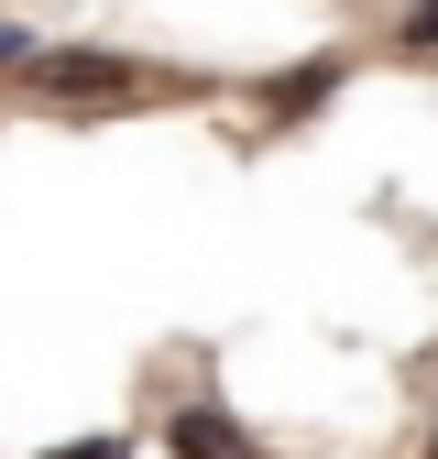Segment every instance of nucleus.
I'll return each mask as SVG.
<instances>
[{"instance_id":"3","label":"nucleus","mask_w":438,"mask_h":459,"mask_svg":"<svg viewBox=\"0 0 438 459\" xmlns=\"http://www.w3.org/2000/svg\"><path fill=\"white\" fill-rule=\"evenodd\" d=\"M395 44H438V0H416V12L395 22Z\"/></svg>"},{"instance_id":"4","label":"nucleus","mask_w":438,"mask_h":459,"mask_svg":"<svg viewBox=\"0 0 438 459\" xmlns=\"http://www.w3.org/2000/svg\"><path fill=\"white\" fill-rule=\"evenodd\" d=\"M55 459H121V448H110V437H88V448H55Z\"/></svg>"},{"instance_id":"1","label":"nucleus","mask_w":438,"mask_h":459,"mask_svg":"<svg viewBox=\"0 0 438 459\" xmlns=\"http://www.w3.org/2000/svg\"><path fill=\"white\" fill-rule=\"evenodd\" d=\"M33 88H44V99H66V109H99V99H132L143 77L121 66V55H44Z\"/></svg>"},{"instance_id":"2","label":"nucleus","mask_w":438,"mask_h":459,"mask_svg":"<svg viewBox=\"0 0 438 459\" xmlns=\"http://www.w3.org/2000/svg\"><path fill=\"white\" fill-rule=\"evenodd\" d=\"M176 459H263V448H252V437H241L231 416H208V405H187V416H176Z\"/></svg>"}]
</instances>
